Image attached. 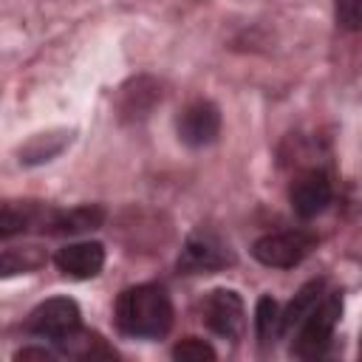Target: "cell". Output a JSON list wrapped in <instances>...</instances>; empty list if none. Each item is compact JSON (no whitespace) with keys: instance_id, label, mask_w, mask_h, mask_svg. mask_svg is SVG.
<instances>
[{"instance_id":"6da1fadb","label":"cell","mask_w":362,"mask_h":362,"mask_svg":"<svg viewBox=\"0 0 362 362\" xmlns=\"http://www.w3.org/2000/svg\"><path fill=\"white\" fill-rule=\"evenodd\" d=\"M116 325L130 337L156 339L173 325V303L158 286L124 288L116 300Z\"/></svg>"},{"instance_id":"7a4b0ae2","label":"cell","mask_w":362,"mask_h":362,"mask_svg":"<svg viewBox=\"0 0 362 362\" xmlns=\"http://www.w3.org/2000/svg\"><path fill=\"white\" fill-rule=\"evenodd\" d=\"M317 246V238L305 229H286V232H272L255 240L252 255L257 263L272 266V269H291L303 263L311 249Z\"/></svg>"},{"instance_id":"3957f363","label":"cell","mask_w":362,"mask_h":362,"mask_svg":"<svg viewBox=\"0 0 362 362\" xmlns=\"http://www.w3.org/2000/svg\"><path fill=\"white\" fill-rule=\"evenodd\" d=\"M342 314V300L337 291L325 294L320 300V305L305 317V322L300 325V334H297V342H294V354L297 356H320L331 337H334V328H337V320Z\"/></svg>"},{"instance_id":"277c9868","label":"cell","mask_w":362,"mask_h":362,"mask_svg":"<svg viewBox=\"0 0 362 362\" xmlns=\"http://www.w3.org/2000/svg\"><path fill=\"white\" fill-rule=\"evenodd\" d=\"M201 317H204L209 331H215L218 337H226V339H238L243 334V328H246L243 300L232 288L209 291L204 297V303H201Z\"/></svg>"},{"instance_id":"5b68a950","label":"cell","mask_w":362,"mask_h":362,"mask_svg":"<svg viewBox=\"0 0 362 362\" xmlns=\"http://www.w3.org/2000/svg\"><path fill=\"white\" fill-rule=\"evenodd\" d=\"M25 328L37 337H45V339H62L68 334H74L79 328V305L68 297H51L45 303H40L28 320H25Z\"/></svg>"},{"instance_id":"8992f818","label":"cell","mask_w":362,"mask_h":362,"mask_svg":"<svg viewBox=\"0 0 362 362\" xmlns=\"http://www.w3.org/2000/svg\"><path fill=\"white\" fill-rule=\"evenodd\" d=\"M235 257H232V249L218 238V235H209V232H198L192 235L184 249H181V257H178V272L184 274H198V272H218L223 266H229Z\"/></svg>"},{"instance_id":"52a82bcc","label":"cell","mask_w":362,"mask_h":362,"mask_svg":"<svg viewBox=\"0 0 362 362\" xmlns=\"http://www.w3.org/2000/svg\"><path fill=\"white\" fill-rule=\"evenodd\" d=\"M221 133V113L212 102H192L181 110L178 116V139L189 147H204L212 144Z\"/></svg>"},{"instance_id":"ba28073f","label":"cell","mask_w":362,"mask_h":362,"mask_svg":"<svg viewBox=\"0 0 362 362\" xmlns=\"http://www.w3.org/2000/svg\"><path fill=\"white\" fill-rule=\"evenodd\" d=\"M288 201H291V209L300 218L320 215L331 204V178H328V173L308 170V173L297 175L291 189H288Z\"/></svg>"},{"instance_id":"9c48e42d","label":"cell","mask_w":362,"mask_h":362,"mask_svg":"<svg viewBox=\"0 0 362 362\" xmlns=\"http://www.w3.org/2000/svg\"><path fill=\"white\" fill-rule=\"evenodd\" d=\"M54 263L62 274L76 277V280H88L96 277L105 266V249L102 243L85 240V243H68L54 255Z\"/></svg>"},{"instance_id":"30bf717a","label":"cell","mask_w":362,"mask_h":362,"mask_svg":"<svg viewBox=\"0 0 362 362\" xmlns=\"http://www.w3.org/2000/svg\"><path fill=\"white\" fill-rule=\"evenodd\" d=\"M105 221L102 206H74V209H42L40 229L51 235H79L88 229H99Z\"/></svg>"},{"instance_id":"8fae6325","label":"cell","mask_w":362,"mask_h":362,"mask_svg":"<svg viewBox=\"0 0 362 362\" xmlns=\"http://www.w3.org/2000/svg\"><path fill=\"white\" fill-rule=\"evenodd\" d=\"M161 99V90L153 79L147 76H139L133 79L130 85L122 88V96H119V110L124 119H141L153 110V105Z\"/></svg>"},{"instance_id":"7c38bea8","label":"cell","mask_w":362,"mask_h":362,"mask_svg":"<svg viewBox=\"0 0 362 362\" xmlns=\"http://www.w3.org/2000/svg\"><path fill=\"white\" fill-rule=\"evenodd\" d=\"M322 297H325V283H322V280L305 283V286L294 294V300L286 305V311H283V331L300 328V325L305 322V317L320 305Z\"/></svg>"},{"instance_id":"4fadbf2b","label":"cell","mask_w":362,"mask_h":362,"mask_svg":"<svg viewBox=\"0 0 362 362\" xmlns=\"http://www.w3.org/2000/svg\"><path fill=\"white\" fill-rule=\"evenodd\" d=\"M42 218V206L37 204H3V215H0V232L3 238H11L28 226H40Z\"/></svg>"},{"instance_id":"5bb4252c","label":"cell","mask_w":362,"mask_h":362,"mask_svg":"<svg viewBox=\"0 0 362 362\" xmlns=\"http://www.w3.org/2000/svg\"><path fill=\"white\" fill-rule=\"evenodd\" d=\"M71 141V133H65V130H59V133H40V136H34L25 147H23V161L25 164H40V161H48V158H54L57 153H62V147Z\"/></svg>"},{"instance_id":"9a60e30c","label":"cell","mask_w":362,"mask_h":362,"mask_svg":"<svg viewBox=\"0 0 362 362\" xmlns=\"http://www.w3.org/2000/svg\"><path fill=\"white\" fill-rule=\"evenodd\" d=\"M62 351L71 354V356H79V359H93V356H113V351L105 345V339L99 334H88V331H74L68 337L59 339Z\"/></svg>"},{"instance_id":"2e32d148","label":"cell","mask_w":362,"mask_h":362,"mask_svg":"<svg viewBox=\"0 0 362 362\" xmlns=\"http://www.w3.org/2000/svg\"><path fill=\"white\" fill-rule=\"evenodd\" d=\"M45 263V255L37 246H25V249H6L3 260H0V272L3 277L20 274V272H34Z\"/></svg>"},{"instance_id":"e0dca14e","label":"cell","mask_w":362,"mask_h":362,"mask_svg":"<svg viewBox=\"0 0 362 362\" xmlns=\"http://www.w3.org/2000/svg\"><path fill=\"white\" fill-rule=\"evenodd\" d=\"M255 325H257V337L260 342H269L272 337H277L283 331V314H280V305L263 294L257 300V308H255Z\"/></svg>"},{"instance_id":"ac0fdd59","label":"cell","mask_w":362,"mask_h":362,"mask_svg":"<svg viewBox=\"0 0 362 362\" xmlns=\"http://www.w3.org/2000/svg\"><path fill=\"white\" fill-rule=\"evenodd\" d=\"M173 356L175 359H181V362H209V359H215V351H212V345H206L204 339H198V337H187V339H181L175 348H173Z\"/></svg>"},{"instance_id":"d6986e66","label":"cell","mask_w":362,"mask_h":362,"mask_svg":"<svg viewBox=\"0 0 362 362\" xmlns=\"http://www.w3.org/2000/svg\"><path fill=\"white\" fill-rule=\"evenodd\" d=\"M337 23L348 31H362V0H334Z\"/></svg>"},{"instance_id":"ffe728a7","label":"cell","mask_w":362,"mask_h":362,"mask_svg":"<svg viewBox=\"0 0 362 362\" xmlns=\"http://www.w3.org/2000/svg\"><path fill=\"white\" fill-rule=\"evenodd\" d=\"M14 359L17 362H25V359H42V362H48L51 359V351H45V348H23V351H17Z\"/></svg>"},{"instance_id":"44dd1931","label":"cell","mask_w":362,"mask_h":362,"mask_svg":"<svg viewBox=\"0 0 362 362\" xmlns=\"http://www.w3.org/2000/svg\"><path fill=\"white\" fill-rule=\"evenodd\" d=\"M359 354H362V348H359Z\"/></svg>"}]
</instances>
